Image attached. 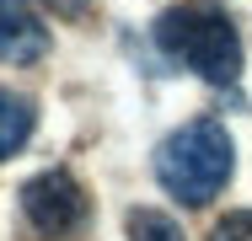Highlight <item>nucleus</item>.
Wrapping results in <instances>:
<instances>
[{"mask_svg":"<svg viewBox=\"0 0 252 241\" xmlns=\"http://www.w3.org/2000/svg\"><path fill=\"white\" fill-rule=\"evenodd\" d=\"M236 172V145L220 118H193L156 145V182L183 209H204Z\"/></svg>","mask_w":252,"mask_h":241,"instance_id":"obj_1","label":"nucleus"},{"mask_svg":"<svg viewBox=\"0 0 252 241\" xmlns=\"http://www.w3.org/2000/svg\"><path fill=\"white\" fill-rule=\"evenodd\" d=\"M156 43L166 59L188 64L199 81L209 86H236L242 75V38H236V22L209 5V0H188V5H172L156 16Z\"/></svg>","mask_w":252,"mask_h":241,"instance_id":"obj_2","label":"nucleus"},{"mask_svg":"<svg viewBox=\"0 0 252 241\" xmlns=\"http://www.w3.org/2000/svg\"><path fill=\"white\" fill-rule=\"evenodd\" d=\"M16 204H22V220H27L38 236H49V241L81 231V220H86V188H81L64 166H49V172L27 177L22 193H16Z\"/></svg>","mask_w":252,"mask_h":241,"instance_id":"obj_3","label":"nucleus"},{"mask_svg":"<svg viewBox=\"0 0 252 241\" xmlns=\"http://www.w3.org/2000/svg\"><path fill=\"white\" fill-rule=\"evenodd\" d=\"M49 54V27L27 0H0V59L5 64H32Z\"/></svg>","mask_w":252,"mask_h":241,"instance_id":"obj_4","label":"nucleus"},{"mask_svg":"<svg viewBox=\"0 0 252 241\" xmlns=\"http://www.w3.org/2000/svg\"><path fill=\"white\" fill-rule=\"evenodd\" d=\"M32 123H38V107L22 91H5L0 86V161H11L22 145L32 140Z\"/></svg>","mask_w":252,"mask_h":241,"instance_id":"obj_5","label":"nucleus"},{"mask_svg":"<svg viewBox=\"0 0 252 241\" xmlns=\"http://www.w3.org/2000/svg\"><path fill=\"white\" fill-rule=\"evenodd\" d=\"M124 225H129V241H188L183 225L172 214H161V209H129Z\"/></svg>","mask_w":252,"mask_h":241,"instance_id":"obj_6","label":"nucleus"},{"mask_svg":"<svg viewBox=\"0 0 252 241\" xmlns=\"http://www.w3.org/2000/svg\"><path fill=\"white\" fill-rule=\"evenodd\" d=\"M209 241H252V209H231L225 220H215Z\"/></svg>","mask_w":252,"mask_h":241,"instance_id":"obj_7","label":"nucleus"},{"mask_svg":"<svg viewBox=\"0 0 252 241\" xmlns=\"http://www.w3.org/2000/svg\"><path fill=\"white\" fill-rule=\"evenodd\" d=\"M54 16H64V22H75V16H86L92 11V0H43Z\"/></svg>","mask_w":252,"mask_h":241,"instance_id":"obj_8","label":"nucleus"}]
</instances>
